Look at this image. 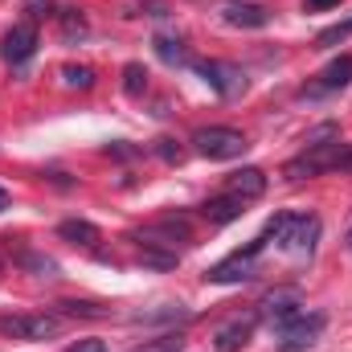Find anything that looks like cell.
<instances>
[{
  "mask_svg": "<svg viewBox=\"0 0 352 352\" xmlns=\"http://www.w3.org/2000/svg\"><path fill=\"white\" fill-rule=\"evenodd\" d=\"M263 238L278 242V250H287L295 258H307L316 250V238H320V217L316 213H278L266 221Z\"/></svg>",
  "mask_w": 352,
  "mask_h": 352,
  "instance_id": "cell-1",
  "label": "cell"
},
{
  "mask_svg": "<svg viewBox=\"0 0 352 352\" xmlns=\"http://www.w3.org/2000/svg\"><path fill=\"white\" fill-rule=\"evenodd\" d=\"M344 156H349V152H344L340 135H336V140H328V144H307V152H303V156L287 160L283 176H287V180H303V176L332 173V168H340V160H344Z\"/></svg>",
  "mask_w": 352,
  "mask_h": 352,
  "instance_id": "cell-2",
  "label": "cell"
},
{
  "mask_svg": "<svg viewBox=\"0 0 352 352\" xmlns=\"http://www.w3.org/2000/svg\"><path fill=\"white\" fill-rule=\"evenodd\" d=\"M0 332L12 336V340L37 344V340H54V336L62 332V320L50 316V311H21V316H4V320H0Z\"/></svg>",
  "mask_w": 352,
  "mask_h": 352,
  "instance_id": "cell-3",
  "label": "cell"
},
{
  "mask_svg": "<svg viewBox=\"0 0 352 352\" xmlns=\"http://www.w3.org/2000/svg\"><path fill=\"white\" fill-rule=\"evenodd\" d=\"M131 242H135V246H152V250L180 254V246L192 242V230H188L184 221H176V217H160V221H152V226H140V230L131 234Z\"/></svg>",
  "mask_w": 352,
  "mask_h": 352,
  "instance_id": "cell-4",
  "label": "cell"
},
{
  "mask_svg": "<svg viewBox=\"0 0 352 352\" xmlns=\"http://www.w3.org/2000/svg\"><path fill=\"white\" fill-rule=\"evenodd\" d=\"M192 144H197V152L209 156V160H238V156L250 148L238 127H201V131L192 135Z\"/></svg>",
  "mask_w": 352,
  "mask_h": 352,
  "instance_id": "cell-5",
  "label": "cell"
},
{
  "mask_svg": "<svg viewBox=\"0 0 352 352\" xmlns=\"http://www.w3.org/2000/svg\"><path fill=\"white\" fill-rule=\"evenodd\" d=\"M263 246H266V238L258 234L246 250H234L230 258H221L217 266H209V283H242V278H250L254 274V263H258V254H263Z\"/></svg>",
  "mask_w": 352,
  "mask_h": 352,
  "instance_id": "cell-6",
  "label": "cell"
},
{
  "mask_svg": "<svg viewBox=\"0 0 352 352\" xmlns=\"http://www.w3.org/2000/svg\"><path fill=\"white\" fill-rule=\"evenodd\" d=\"M320 332H324V316H320V311H299L291 324L278 328V349L283 352H303L320 340Z\"/></svg>",
  "mask_w": 352,
  "mask_h": 352,
  "instance_id": "cell-7",
  "label": "cell"
},
{
  "mask_svg": "<svg viewBox=\"0 0 352 352\" xmlns=\"http://www.w3.org/2000/svg\"><path fill=\"white\" fill-rule=\"evenodd\" d=\"M192 70L209 82V87L217 90L221 98H238L242 90H246V74H242V66H234V62H192Z\"/></svg>",
  "mask_w": 352,
  "mask_h": 352,
  "instance_id": "cell-8",
  "label": "cell"
},
{
  "mask_svg": "<svg viewBox=\"0 0 352 352\" xmlns=\"http://www.w3.org/2000/svg\"><path fill=\"white\" fill-rule=\"evenodd\" d=\"M37 54V29L33 25H12L8 33H4V41H0V58L8 62V66H21V62H29Z\"/></svg>",
  "mask_w": 352,
  "mask_h": 352,
  "instance_id": "cell-9",
  "label": "cell"
},
{
  "mask_svg": "<svg viewBox=\"0 0 352 352\" xmlns=\"http://www.w3.org/2000/svg\"><path fill=\"white\" fill-rule=\"evenodd\" d=\"M221 16L234 29H266L270 25V12H266L263 4H254V0H226L221 4Z\"/></svg>",
  "mask_w": 352,
  "mask_h": 352,
  "instance_id": "cell-10",
  "label": "cell"
},
{
  "mask_svg": "<svg viewBox=\"0 0 352 352\" xmlns=\"http://www.w3.org/2000/svg\"><path fill=\"white\" fill-rule=\"evenodd\" d=\"M254 324H258V316H234V320H226V324L217 328V336H213L217 352L246 349V344H250V336H254Z\"/></svg>",
  "mask_w": 352,
  "mask_h": 352,
  "instance_id": "cell-11",
  "label": "cell"
},
{
  "mask_svg": "<svg viewBox=\"0 0 352 352\" xmlns=\"http://www.w3.org/2000/svg\"><path fill=\"white\" fill-rule=\"evenodd\" d=\"M226 192L238 197V201H254V197L266 192V173L263 168H238V173H230V180H226Z\"/></svg>",
  "mask_w": 352,
  "mask_h": 352,
  "instance_id": "cell-12",
  "label": "cell"
},
{
  "mask_svg": "<svg viewBox=\"0 0 352 352\" xmlns=\"http://www.w3.org/2000/svg\"><path fill=\"white\" fill-rule=\"evenodd\" d=\"M299 311H303V307H299V299H295L291 291H274V295H266L263 299V316L270 320V324H278V328L291 324Z\"/></svg>",
  "mask_w": 352,
  "mask_h": 352,
  "instance_id": "cell-13",
  "label": "cell"
},
{
  "mask_svg": "<svg viewBox=\"0 0 352 352\" xmlns=\"http://www.w3.org/2000/svg\"><path fill=\"white\" fill-rule=\"evenodd\" d=\"M201 213H205V221H213V226H226V221H234V217H242V213H246V201H238V197L221 192V197L205 201V205H201Z\"/></svg>",
  "mask_w": 352,
  "mask_h": 352,
  "instance_id": "cell-14",
  "label": "cell"
},
{
  "mask_svg": "<svg viewBox=\"0 0 352 352\" xmlns=\"http://www.w3.org/2000/svg\"><path fill=\"white\" fill-rule=\"evenodd\" d=\"M58 234H62L66 242H74V246H87V250L102 242L98 226H90V221H82V217H70V221H62V226H58Z\"/></svg>",
  "mask_w": 352,
  "mask_h": 352,
  "instance_id": "cell-15",
  "label": "cell"
},
{
  "mask_svg": "<svg viewBox=\"0 0 352 352\" xmlns=\"http://www.w3.org/2000/svg\"><path fill=\"white\" fill-rule=\"evenodd\" d=\"M12 263L21 266V270H29L33 278H58V263L45 258V254H37V250H12Z\"/></svg>",
  "mask_w": 352,
  "mask_h": 352,
  "instance_id": "cell-16",
  "label": "cell"
},
{
  "mask_svg": "<svg viewBox=\"0 0 352 352\" xmlns=\"http://www.w3.org/2000/svg\"><path fill=\"white\" fill-rule=\"evenodd\" d=\"M352 82V58H336L324 74H320V82L311 87V94H324V90H340Z\"/></svg>",
  "mask_w": 352,
  "mask_h": 352,
  "instance_id": "cell-17",
  "label": "cell"
},
{
  "mask_svg": "<svg viewBox=\"0 0 352 352\" xmlns=\"http://www.w3.org/2000/svg\"><path fill=\"white\" fill-rule=\"evenodd\" d=\"M188 311L180 303H164V307H152V311H135L131 324H184Z\"/></svg>",
  "mask_w": 352,
  "mask_h": 352,
  "instance_id": "cell-18",
  "label": "cell"
},
{
  "mask_svg": "<svg viewBox=\"0 0 352 352\" xmlns=\"http://www.w3.org/2000/svg\"><path fill=\"white\" fill-rule=\"evenodd\" d=\"M156 54L168 62V66H192V58H188V50H184V41L180 37H156Z\"/></svg>",
  "mask_w": 352,
  "mask_h": 352,
  "instance_id": "cell-19",
  "label": "cell"
},
{
  "mask_svg": "<svg viewBox=\"0 0 352 352\" xmlns=\"http://www.w3.org/2000/svg\"><path fill=\"white\" fill-rule=\"evenodd\" d=\"M123 90H127L131 98H140V94L148 90V70H144L140 62H127V66H123Z\"/></svg>",
  "mask_w": 352,
  "mask_h": 352,
  "instance_id": "cell-20",
  "label": "cell"
},
{
  "mask_svg": "<svg viewBox=\"0 0 352 352\" xmlns=\"http://www.w3.org/2000/svg\"><path fill=\"white\" fill-rule=\"evenodd\" d=\"M58 307H62V316H82V320H102V316H107L102 303H87V299H82V303H78V299H62Z\"/></svg>",
  "mask_w": 352,
  "mask_h": 352,
  "instance_id": "cell-21",
  "label": "cell"
},
{
  "mask_svg": "<svg viewBox=\"0 0 352 352\" xmlns=\"http://www.w3.org/2000/svg\"><path fill=\"white\" fill-rule=\"evenodd\" d=\"M94 78H98V74H94L90 66H62V82H66L70 90H90Z\"/></svg>",
  "mask_w": 352,
  "mask_h": 352,
  "instance_id": "cell-22",
  "label": "cell"
},
{
  "mask_svg": "<svg viewBox=\"0 0 352 352\" xmlns=\"http://www.w3.org/2000/svg\"><path fill=\"white\" fill-rule=\"evenodd\" d=\"M349 37H352V16H349V21H336V25H328V29L316 37V45H324V50H328V45H336V41H349Z\"/></svg>",
  "mask_w": 352,
  "mask_h": 352,
  "instance_id": "cell-23",
  "label": "cell"
},
{
  "mask_svg": "<svg viewBox=\"0 0 352 352\" xmlns=\"http://www.w3.org/2000/svg\"><path fill=\"white\" fill-rule=\"evenodd\" d=\"M140 263L168 270V266H176V254H168V250H152V246H140Z\"/></svg>",
  "mask_w": 352,
  "mask_h": 352,
  "instance_id": "cell-24",
  "label": "cell"
},
{
  "mask_svg": "<svg viewBox=\"0 0 352 352\" xmlns=\"http://www.w3.org/2000/svg\"><path fill=\"white\" fill-rule=\"evenodd\" d=\"M156 156H160V160H168V164H180V160H184V152H180V144H176V140H156Z\"/></svg>",
  "mask_w": 352,
  "mask_h": 352,
  "instance_id": "cell-25",
  "label": "cell"
},
{
  "mask_svg": "<svg viewBox=\"0 0 352 352\" xmlns=\"http://www.w3.org/2000/svg\"><path fill=\"white\" fill-rule=\"evenodd\" d=\"M135 352H180V340L164 336V340H152V344H144V349H135Z\"/></svg>",
  "mask_w": 352,
  "mask_h": 352,
  "instance_id": "cell-26",
  "label": "cell"
},
{
  "mask_svg": "<svg viewBox=\"0 0 352 352\" xmlns=\"http://www.w3.org/2000/svg\"><path fill=\"white\" fill-rule=\"evenodd\" d=\"M107 156H119V160H131V156H140V148H127V144L119 140V144H111V148H107Z\"/></svg>",
  "mask_w": 352,
  "mask_h": 352,
  "instance_id": "cell-27",
  "label": "cell"
},
{
  "mask_svg": "<svg viewBox=\"0 0 352 352\" xmlns=\"http://www.w3.org/2000/svg\"><path fill=\"white\" fill-rule=\"evenodd\" d=\"M66 352H111V349H107L102 340H78L74 349H66Z\"/></svg>",
  "mask_w": 352,
  "mask_h": 352,
  "instance_id": "cell-28",
  "label": "cell"
},
{
  "mask_svg": "<svg viewBox=\"0 0 352 352\" xmlns=\"http://www.w3.org/2000/svg\"><path fill=\"white\" fill-rule=\"evenodd\" d=\"M332 4H340V0H307V8H332Z\"/></svg>",
  "mask_w": 352,
  "mask_h": 352,
  "instance_id": "cell-29",
  "label": "cell"
},
{
  "mask_svg": "<svg viewBox=\"0 0 352 352\" xmlns=\"http://www.w3.org/2000/svg\"><path fill=\"white\" fill-rule=\"evenodd\" d=\"M340 168H344V173H352V152L344 156V160H340Z\"/></svg>",
  "mask_w": 352,
  "mask_h": 352,
  "instance_id": "cell-30",
  "label": "cell"
},
{
  "mask_svg": "<svg viewBox=\"0 0 352 352\" xmlns=\"http://www.w3.org/2000/svg\"><path fill=\"white\" fill-rule=\"evenodd\" d=\"M4 209H8V192L0 188V213H4Z\"/></svg>",
  "mask_w": 352,
  "mask_h": 352,
  "instance_id": "cell-31",
  "label": "cell"
},
{
  "mask_svg": "<svg viewBox=\"0 0 352 352\" xmlns=\"http://www.w3.org/2000/svg\"><path fill=\"white\" fill-rule=\"evenodd\" d=\"M349 246H352V230H349Z\"/></svg>",
  "mask_w": 352,
  "mask_h": 352,
  "instance_id": "cell-32",
  "label": "cell"
}]
</instances>
